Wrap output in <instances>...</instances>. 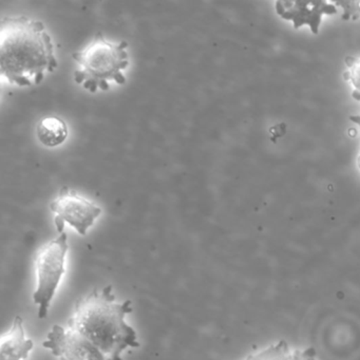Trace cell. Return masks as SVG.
Instances as JSON below:
<instances>
[{
	"label": "cell",
	"instance_id": "5",
	"mask_svg": "<svg viewBox=\"0 0 360 360\" xmlns=\"http://www.w3.org/2000/svg\"><path fill=\"white\" fill-rule=\"evenodd\" d=\"M50 208L56 214V226L60 233H64L65 224L68 223L79 235L86 236L102 214V208L68 188L60 191Z\"/></svg>",
	"mask_w": 360,
	"mask_h": 360
},
{
	"label": "cell",
	"instance_id": "9",
	"mask_svg": "<svg viewBox=\"0 0 360 360\" xmlns=\"http://www.w3.org/2000/svg\"><path fill=\"white\" fill-rule=\"evenodd\" d=\"M242 360H317L313 347H290L284 340L269 345L260 351L250 354Z\"/></svg>",
	"mask_w": 360,
	"mask_h": 360
},
{
	"label": "cell",
	"instance_id": "2",
	"mask_svg": "<svg viewBox=\"0 0 360 360\" xmlns=\"http://www.w3.org/2000/svg\"><path fill=\"white\" fill-rule=\"evenodd\" d=\"M131 311V301L115 302L112 286L107 285L77 301L68 328L83 335L109 360H123L124 349L140 347L136 330L125 321Z\"/></svg>",
	"mask_w": 360,
	"mask_h": 360
},
{
	"label": "cell",
	"instance_id": "1",
	"mask_svg": "<svg viewBox=\"0 0 360 360\" xmlns=\"http://www.w3.org/2000/svg\"><path fill=\"white\" fill-rule=\"evenodd\" d=\"M58 67L51 37L45 25L26 16L6 18L0 25L1 77L20 87L43 81Z\"/></svg>",
	"mask_w": 360,
	"mask_h": 360
},
{
	"label": "cell",
	"instance_id": "6",
	"mask_svg": "<svg viewBox=\"0 0 360 360\" xmlns=\"http://www.w3.org/2000/svg\"><path fill=\"white\" fill-rule=\"evenodd\" d=\"M60 360H109L100 349L72 328L54 326L43 343Z\"/></svg>",
	"mask_w": 360,
	"mask_h": 360
},
{
	"label": "cell",
	"instance_id": "13",
	"mask_svg": "<svg viewBox=\"0 0 360 360\" xmlns=\"http://www.w3.org/2000/svg\"><path fill=\"white\" fill-rule=\"evenodd\" d=\"M349 120H351V121L353 122L354 124H356V125H357L360 129V113L359 115H351V117H349ZM357 167L358 169L360 170V151L357 155Z\"/></svg>",
	"mask_w": 360,
	"mask_h": 360
},
{
	"label": "cell",
	"instance_id": "8",
	"mask_svg": "<svg viewBox=\"0 0 360 360\" xmlns=\"http://www.w3.org/2000/svg\"><path fill=\"white\" fill-rule=\"evenodd\" d=\"M33 345L31 339H26L22 317L16 316L11 330L1 339L0 360L27 359Z\"/></svg>",
	"mask_w": 360,
	"mask_h": 360
},
{
	"label": "cell",
	"instance_id": "3",
	"mask_svg": "<svg viewBox=\"0 0 360 360\" xmlns=\"http://www.w3.org/2000/svg\"><path fill=\"white\" fill-rule=\"evenodd\" d=\"M126 41L113 43L98 34L83 50L73 54L77 64L75 82L88 91L108 90L110 82L125 84L123 70L129 65Z\"/></svg>",
	"mask_w": 360,
	"mask_h": 360
},
{
	"label": "cell",
	"instance_id": "11",
	"mask_svg": "<svg viewBox=\"0 0 360 360\" xmlns=\"http://www.w3.org/2000/svg\"><path fill=\"white\" fill-rule=\"evenodd\" d=\"M345 70L343 72L345 81L351 85L352 96L360 102V56H347L345 60Z\"/></svg>",
	"mask_w": 360,
	"mask_h": 360
},
{
	"label": "cell",
	"instance_id": "7",
	"mask_svg": "<svg viewBox=\"0 0 360 360\" xmlns=\"http://www.w3.org/2000/svg\"><path fill=\"white\" fill-rule=\"evenodd\" d=\"M275 11L282 20L292 22L295 29L307 26L313 34H318L323 16L334 15L338 9L335 4L324 1H277Z\"/></svg>",
	"mask_w": 360,
	"mask_h": 360
},
{
	"label": "cell",
	"instance_id": "10",
	"mask_svg": "<svg viewBox=\"0 0 360 360\" xmlns=\"http://www.w3.org/2000/svg\"><path fill=\"white\" fill-rule=\"evenodd\" d=\"M37 136L44 146L54 148L62 145L68 138V126L60 117L50 115L37 124Z\"/></svg>",
	"mask_w": 360,
	"mask_h": 360
},
{
	"label": "cell",
	"instance_id": "4",
	"mask_svg": "<svg viewBox=\"0 0 360 360\" xmlns=\"http://www.w3.org/2000/svg\"><path fill=\"white\" fill-rule=\"evenodd\" d=\"M68 237L66 233L43 246L35 259L37 286L33 300L39 305V317H47L50 303L60 285L63 275L66 273L65 261L68 252Z\"/></svg>",
	"mask_w": 360,
	"mask_h": 360
},
{
	"label": "cell",
	"instance_id": "12",
	"mask_svg": "<svg viewBox=\"0 0 360 360\" xmlns=\"http://www.w3.org/2000/svg\"><path fill=\"white\" fill-rule=\"evenodd\" d=\"M335 5L342 8L343 20H357L360 18V1H339Z\"/></svg>",
	"mask_w": 360,
	"mask_h": 360
}]
</instances>
